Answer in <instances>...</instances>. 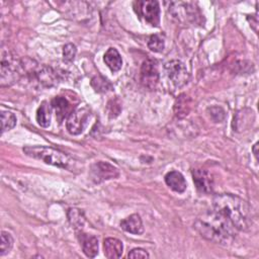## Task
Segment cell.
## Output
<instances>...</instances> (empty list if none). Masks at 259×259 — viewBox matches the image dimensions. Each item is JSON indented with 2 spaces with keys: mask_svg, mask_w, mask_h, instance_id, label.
Returning <instances> with one entry per match:
<instances>
[{
  "mask_svg": "<svg viewBox=\"0 0 259 259\" xmlns=\"http://www.w3.org/2000/svg\"><path fill=\"white\" fill-rule=\"evenodd\" d=\"M193 227L202 238L222 245L232 243L238 232L227 218L213 208L201 213L195 220Z\"/></svg>",
  "mask_w": 259,
  "mask_h": 259,
  "instance_id": "6da1fadb",
  "label": "cell"
},
{
  "mask_svg": "<svg viewBox=\"0 0 259 259\" xmlns=\"http://www.w3.org/2000/svg\"><path fill=\"white\" fill-rule=\"evenodd\" d=\"M212 207L227 218L238 231H247L251 227L250 206L241 197L231 193L217 194L212 198Z\"/></svg>",
  "mask_w": 259,
  "mask_h": 259,
  "instance_id": "7a4b0ae2",
  "label": "cell"
},
{
  "mask_svg": "<svg viewBox=\"0 0 259 259\" xmlns=\"http://www.w3.org/2000/svg\"><path fill=\"white\" fill-rule=\"evenodd\" d=\"M23 152L28 157L40 160L46 164L67 168L70 164V158L64 152L46 146H27L23 148Z\"/></svg>",
  "mask_w": 259,
  "mask_h": 259,
  "instance_id": "3957f363",
  "label": "cell"
},
{
  "mask_svg": "<svg viewBox=\"0 0 259 259\" xmlns=\"http://www.w3.org/2000/svg\"><path fill=\"white\" fill-rule=\"evenodd\" d=\"M33 61L29 66H26L25 63L22 64V69L26 72L29 80L37 83L40 87H52L58 83L59 75L58 73L49 66H39L37 64L32 65Z\"/></svg>",
  "mask_w": 259,
  "mask_h": 259,
  "instance_id": "277c9868",
  "label": "cell"
},
{
  "mask_svg": "<svg viewBox=\"0 0 259 259\" xmlns=\"http://www.w3.org/2000/svg\"><path fill=\"white\" fill-rule=\"evenodd\" d=\"M22 64L9 51L1 54V86H10L15 83L21 74Z\"/></svg>",
  "mask_w": 259,
  "mask_h": 259,
  "instance_id": "5b68a950",
  "label": "cell"
},
{
  "mask_svg": "<svg viewBox=\"0 0 259 259\" xmlns=\"http://www.w3.org/2000/svg\"><path fill=\"white\" fill-rule=\"evenodd\" d=\"M134 10L146 22L153 26H158L160 23V6L157 1H136Z\"/></svg>",
  "mask_w": 259,
  "mask_h": 259,
  "instance_id": "8992f818",
  "label": "cell"
},
{
  "mask_svg": "<svg viewBox=\"0 0 259 259\" xmlns=\"http://www.w3.org/2000/svg\"><path fill=\"white\" fill-rule=\"evenodd\" d=\"M165 70L175 87L184 86L189 80V74L185 65L179 60H172L165 64Z\"/></svg>",
  "mask_w": 259,
  "mask_h": 259,
  "instance_id": "52a82bcc",
  "label": "cell"
},
{
  "mask_svg": "<svg viewBox=\"0 0 259 259\" xmlns=\"http://www.w3.org/2000/svg\"><path fill=\"white\" fill-rule=\"evenodd\" d=\"M90 116V111L87 107L73 110L67 119V130L71 135H79L83 132L87 120Z\"/></svg>",
  "mask_w": 259,
  "mask_h": 259,
  "instance_id": "ba28073f",
  "label": "cell"
},
{
  "mask_svg": "<svg viewBox=\"0 0 259 259\" xmlns=\"http://www.w3.org/2000/svg\"><path fill=\"white\" fill-rule=\"evenodd\" d=\"M90 175L95 183H100L104 180L116 178L119 175V172L109 163L99 161L91 166Z\"/></svg>",
  "mask_w": 259,
  "mask_h": 259,
  "instance_id": "9c48e42d",
  "label": "cell"
},
{
  "mask_svg": "<svg viewBox=\"0 0 259 259\" xmlns=\"http://www.w3.org/2000/svg\"><path fill=\"white\" fill-rule=\"evenodd\" d=\"M141 81L147 88L153 89L159 81V72L153 60H146L141 68Z\"/></svg>",
  "mask_w": 259,
  "mask_h": 259,
  "instance_id": "30bf717a",
  "label": "cell"
},
{
  "mask_svg": "<svg viewBox=\"0 0 259 259\" xmlns=\"http://www.w3.org/2000/svg\"><path fill=\"white\" fill-rule=\"evenodd\" d=\"M192 178L196 189L201 193H210L213 188V179L211 175L202 169H194Z\"/></svg>",
  "mask_w": 259,
  "mask_h": 259,
  "instance_id": "8fae6325",
  "label": "cell"
},
{
  "mask_svg": "<svg viewBox=\"0 0 259 259\" xmlns=\"http://www.w3.org/2000/svg\"><path fill=\"white\" fill-rule=\"evenodd\" d=\"M82 250L84 252V254L87 257L93 258L97 255L98 253V240L96 237H94L93 235H89V234H85V233H79L78 235Z\"/></svg>",
  "mask_w": 259,
  "mask_h": 259,
  "instance_id": "7c38bea8",
  "label": "cell"
},
{
  "mask_svg": "<svg viewBox=\"0 0 259 259\" xmlns=\"http://www.w3.org/2000/svg\"><path fill=\"white\" fill-rule=\"evenodd\" d=\"M254 112L252 109H242L237 112L236 116H234L233 126L236 131H244L245 128L252 125L254 121Z\"/></svg>",
  "mask_w": 259,
  "mask_h": 259,
  "instance_id": "4fadbf2b",
  "label": "cell"
},
{
  "mask_svg": "<svg viewBox=\"0 0 259 259\" xmlns=\"http://www.w3.org/2000/svg\"><path fill=\"white\" fill-rule=\"evenodd\" d=\"M104 255L108 259L119 258L123 251L122 242L116 238H106L103 242Z\"/></svg>",
  "mask_w": 259,
  "mask_h": 259,
  "instance_id": "5bb4252c",
  "label": "cell"
},
{
  "mask_svg": "<svg viewBox=\"0 0 259 259\" xmlns=\"http://www.w3.org/2000/svg\"><path fill=\"white\" fill-rule=\"evenodd\" d=\"M166 184L174 191L182 193L187 187L186 180L184 176L178 171H170L165 175Z\"/></svg>",
  "mask_w": 259,
  "mask_h": 259,
  "instance_id": "9a60e30c",
  "label": "cell"
},
{
  "mask_svg": "<svg viewBox=\"0 0 259 259\" xmlns=\"http://www.w3.org/2000/svg\"><path fill=\"white\" fill-rule=\"evenodd\" d=\"M120 227L125 232L135 234V235H141L144 232V226H143L142 219L137 213L131 214L130 217L122 220L120 222Z\"/></svg>",
  "mask_w": 259,
  "mask_h": 259,
  "instance_id": "2e32d148",
  "label": "cell"
},
{
  "mask_svg": "<svg viewBox=\"0 0 259 259\" xmlns=\"http://www.w3.org/2000/svg\"><path fill=\"white\" fill-rule=\"evenodd\" d=\"M51 105L52 107L55 109L56 111V115H57V118L60 122H62V120L69 116L70 113L73 111L72 108H71V104L70 102L65 98V97H62V96H57L55 97L52 102H51Z\"/></svg>",
  "mask_w": 259,
  "mask_h": 259,
  "instance_id": "e0dca14e",
  "label": "cell"
},
{
  "mask_svg": "<svg viewBox=\"0 0 259 259\" xmlns=\"http://www.w3.org/2000/svg\"><path fill=\"white\" fill-rule=\"evenodd\" d=\"M104 63L111 70V72H117L121 69L122 59L118 51L114 48H109L104 54Z\"/></svg>",
  "mask_w": 259,
  "mask_h": 259,
  "instance_id": "ac0fdd59",
  "label": "cell"
},
{
  "mask_svg": "<svg viewBox=\"0 0 259 259\" xmlns=\"http://www.w3.org/2000/svg\"><path fill=\"white\" fill-rule=\"evenodd\" d=\"M36 121L42 127H48L51 124V107L48 102L44 101L37 108Z\"/></svg>",
  "mask_w": 259,
  "mask_h": 259,
  "instance_id": "d6986e66",
  "label": "cell"
},
{
  "mask_svg": "<svg viewBox=\"0 0 259 259\" xmlns=\"http://www.w3.org/2000/svg\"><path fill=\"white\" fill-rule=\"evenodd\" d=\"M70 224L76 230H81L85 224V217L83 211L78 208H70L67 212Z\"/></svg>",
  "mask_w": 259,
  "mask_h": 259,
  "instance_id": "ffe728a7",
  "label": "cell"
},
{
  "mask_svg": "<svg viewBox=\"0 0 259 259\" xmlns=\"http://www.w3.org/2000/svg\"><path fill=\"white\" fill-rule=\"evenodd\" d=\"M175 113L178 117H184L186 114H188L189 109H190V105H189V99L185 94H181L176 102H175Z\"/></svg>",
  "mask_w": 259,
  "mask_h": 259,
  "instance_id": "44dd1931",
  "label": "cell"
},
{
  "mask_svg": "<svg viewBox=\"0 0 259 259\" xmlns=\"http://www.w3.org/2000/svg\"><path fill=\"white\" fill-rule=\"evenodd\" d=\"M16 124V116L13 112L3 110L1 112V130L2 133L13 128Z\"/></svg>",
  "mask_w": 259,
  "mask_h": 259,
  "instance_id": "7402d4cb",
  "label": "cell"
},
{
  "mask_svg": "<svg viewBox=\"0 0 259 259\" xmlns=\"http://www.w3.org/2000/svg\"><path fill=\"white\" fill-rule=\"evenodd\" d=\"M91 86L97 92H107V91L112 89V86H111L110 82L107 79H105L101 76H96V77L92 78Z\"/></svg>",
  "mask_w": 259,
  "mask_h": 259,
  "instance_id": "603a6c76",
  "label": "cell"
},
{
  "mask_svg": "<svg viewBox=\"0 0 259 259\" xmlns=\"http://www.w3.org/2000/svg\"><path fill=\"white\" fill-rule=\"evenodd\" d=\"M13 238L12 236L5 231L1 232V244H0V256H4L5 254H7L12 246H13Z\"/></svg>",
  "mask_w": 259,
  "mask_h": 259,
  "instance_id": "cb8c5ba5",
  "label": "cell"
},
{
  "mask_svg": "<svg viewBox=\"0 0 259 259\" xmlns=\"http://www.w3.org/2000/svg\"><path fill=\"white\" fill-rule=\"evenodd\" d=\"M164 47H165V42L162 36H160L159 34H153L150 36L148 40V48L151 51L159 53L164 50Z\"/></svg>",
  "mask_w": 259,
  "mask_h": 259,
  "instance_id": "d4e9b609",
  "label": "cell"
},
{
  "mask_svg": "<svg viewBox=\"0 0 259 259\" xmlns=\"http://www.w3.org/2000/svg\"><path fill=\"white\" fill-rule=\"evenodd\" d=\"M77 49L76 46L73 44H67L63 48V59L65 62H73L76 57Z\"/></svg>",
  "mask_w": 259,
  "mask_h": 259,
  "instance_id": "484cf974",
  "label": "cell"
},
{
  "mask_svg": "<svg viewBox=\"0 0 259 259\" xmlns=\"http://www.w3.org/2000/svg\"><path fill=\"white\" fill-rule=\"evenodd\" d=\"M208 112H209V115L210 117L215 121V122H221L225 119L226 117V114H225V111L223 108L221 107H218V106H212V107H209L208 109Z\"/></svg>",
  "mask_w": 259,
  "mask_h": 259,
  "instance_id": "4316f807",
  "label": "cell"
},
{
  "mask_svg": "<svg viewBox=\"0 0 259 259\" xmlns=\"http://www.w3.org/2000/svg\"><path fill=\"white\" fill-rule=\"evenodd\" d=\"M127 257L128 258H149V253L142 248H135L128 253Z\"/></svg>",
  "mask_w": 259,
  "mask_h": 259,
  "instance_id": "83f0119b",
  "label": "cell"
},
{
  "mask_svg": "<svg viewBox=\"0 0 259 259\" xmlns=\"http://www.w3.org/2000/svg\"><path fill=\"white\" fill-rule=\"evenodd\" d=\"M257 148H258V143H256V144L253 146V149H252V151H253V153H254V156H255L256 160L258 159V152H257Z\"/></svg>",
  "mask_w": 259,
  "mask_h": 259,
  "instance_id": "f1b7e54d",
  "label": "cell"
}]
</instances>
